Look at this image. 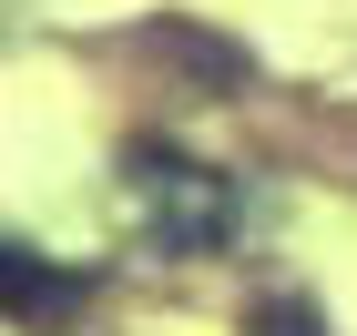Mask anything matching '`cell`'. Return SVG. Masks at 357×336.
I'll return each mask as SVG.
<instances>
[{
    "label": "cell",
    "mask_w": 357,
    "mask_h": 336,
    "mask_svg": "<svg viewBox=\"0 0 357 336\" xmlns=\"http://www.w3.org/2000/svg\"><path fill=\"white\" fill-rule=\"evenodd\" d=\"M123 204H133V224L164 255H215L235 234V184L204 173L194 153H174V143H133L123 153Z\"/></svg>",
    "instance_id": "1"
},
{
    "label": "cell",
    "mask_w": 357,
    "mask_h": 336,
    "mask_svg": "<svg viewBox=\"0 0 357 336\" xmlns=\"http://www.w3.org/2000/svg\"><path fill=\"white\" fill-rule=\"evenodd\" d=\"M92 306V275L82 265H61V255H31V245H0V316L31 336L72 326V316Z\"/></svg>",
    "instance_id": "2"
},
{
    "label": "cell",
    "mask_w": 357,
    "mask_h": 336,
    "mask_svg": "<svg viewBox=\"0 0 357 336\" xmlns=\"http://www.w3.org/2000/svg\"><path fill=\"white\" fill-rule=\"evenodd\" d=\"M266 336H327V326H317L306 306H266Z\"/></svg>",
    "instance_id": "3"
}]
</instances>
